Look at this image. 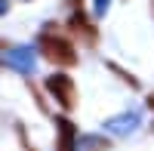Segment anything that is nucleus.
Segmentation results:
<instances>
[{
    "label": "nucleus",
    "instance_id": "obj_1",
    "mask_svg": "<svg viewBox=\"0 0 154 151\" xmlns=\"http://www.w3.org/2000/svg\"><path fill=\"white\" fill-rule=\"evenodd\" d=\"M40 53H43V59L56 62V65H74V62H77L74 46H71L62 34H53V31L40 37Z\"/></svg>",
    "mask_w": 154,
    "mask_h": 151
},
{
    "label": "nucleus",
    "instance_id": "obj_2",
    "mask_svg": "<svg viewBox=\"0 0 154 151\" xmlns=\"http://www.w3.org/2000/svg\"><path fill=\"white\" fill-rule=\"evenodd\" d=\"M46 90L56 96V102L62 108H74L77 105V90H74L71 77H65V74H49L46 77Z\"/></svg>",
    "mask_w": 154,
    "mask_h": 151
},
{
    "label": "nucleus",
    "instance_id": "obj_3",
    "mask_svg": "<svg viewBox=\"0 0 154 151\" xmlns=\"http://www.w3.org/2000/svg\"><path fill=\"white\" fill-rule=\"evenodd\" d=\"M68 28H74V31L80 34L86 43H96V40H99V31L93 28V22H89L83 12H74V16H71V22H68Z\"/></svg>",
    "mask_w": 154,
    "mask_h": 151
},
{
    "label": "nucleus",
    "instance_id": "obj_4",
    "mask_svg": "<svg viewBox=\"0 0 154 151\" xmlns=\"http://www.w3.org/2000/svg\"><path fill=\"white\" fill-rule=\"evenodd\" d=\"M56 127H59V139H68V142H74L77 130H74V123H71L68 117H56Z\"/></svg>",
    "mask_w": 154,
    "mask_h": 151
},
{
    "label": "nucleus",
    "instance_id": "obj_5",
    "mask_svg": "<svg viewBox=\"0 0 154 151\" xmlns=\"http://www.w3.org/2000/svg\"><path fill=\"white\" fill-rule=\"evenodd\" d=\"M105 6H108V0H96V9L99 12H105Z\"/></svg>",
    "mask_w": 154,
    "mask_h": 151
},
{
    "label": "nucleus",
    "instance_id": "obj_6",
    "mask_svg": "<svg viewBox=\"0 0 154 151\" xmlns=\"http://www.w3.org/2000/svg\"><path fill=\"white\" fill-rule=\"evenodd\" d=\"M148 105H151V108H154V93H151V96H148Z\"/></svg>",
    "mask_w": 154,
    "mask_h": 151
}]
</instances>
